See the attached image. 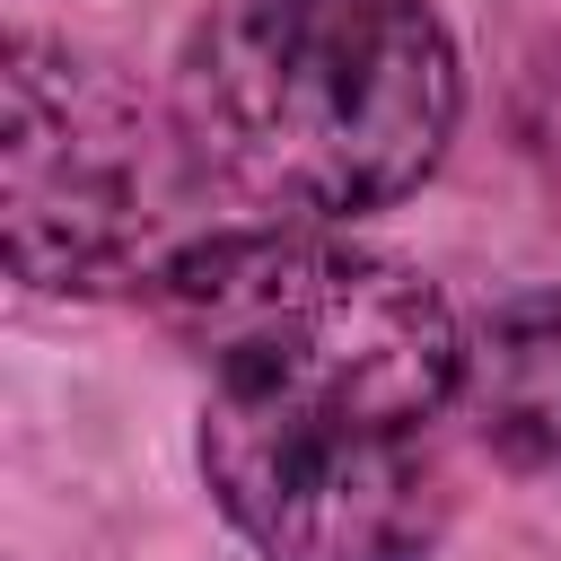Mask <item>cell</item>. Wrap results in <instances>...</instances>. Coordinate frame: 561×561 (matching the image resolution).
<instances>
[{
    "label": "cell",
    "mask_w": 561,
    "mask_h": 561,
    "mask_svg": "<svg viewBox=\"0 0 561 561\" xmlns=\"http://www.w3.org/2000/svg\"><path fill=\"white\" fill-rule=\"evenodd\" d=\"M202 473L272 561H421L447 526L438 465L394 421L210 394Z\"/></svg>",
    "instance_id": "cell-4"
},
{
    "label": "cell",
    "mask_w": 561,
    "mask_h": 561,
    "mask_svg": "<svg viewBox=\"0 0 561 561\" xmlns=\"http://www.w3.org/2000/svg\"><path fill=\"white\" fill-rule=\"evenodd\" d=\"M149 298L210 368V394L421 430L465 377L447 298L412 263L324 228H210L149 280Z\"/></svg>",
    "instance_id": "cell-2"
},
{
    "label": "cell",
    "mask_w": 561,
    "mask_h": 561,
    "mask_svg": "<svg viewBox=\"0 0 561 561\" xmlns=\"http://www.w3.org/2000/svg\"><path fill=\"white\" fill-rule=\"evenodd\" d=\"M517 149H526L543 202L561 210V35L535 44L526 70H517Z\"/></svg>",
    "instance_id": "cell-6"
},
{
    "label": "cell",
    "mask_w": 561,
    "mask_h": 561,
    "mask_svg": "<svg viewBox=\"0 0 561 561\" xmlns=\"http://www.w3.org/2000/svg\"><path fill=\"white\" fill-rule=\"evenodd\" d=\"M202 184L316 228L412 193L456 131V53L430 0H210L175 70Z\"/></svg>",
    "instance_id": "cell-1"
},
{
    "label": "cell",
    "mask_w": 561,
    "mask_h": 561,
    "mask_svg": "<svg viewBox=\"0 0 561 561\" xmlns=\"http://www.w3.org/2000/svg\"><path fill=\"white\" fill-rule=\"evenodd\" d=\"M456 394L508 473L561 482V298H508L465 342Z\"/></svg>",
    "instance_id": "cell-5"
},
{
    "label": "cell",
    "mask_w": 561,
    "mask_h": 561,
    "mask_svg": "<svg viewBox=\"0 0 561 561\" xmlns=\"http://www.w3.org/2000/svg\"><path fill=\"white\" fill-rule=\"evenodd\" d=\"M184 184H202L184 131H158L105 61L18 35L0 88V228L18 280H158L193 245L175 237Z\"/></svg>",
    "instance_id": "cell-3"
}]
</instances>
